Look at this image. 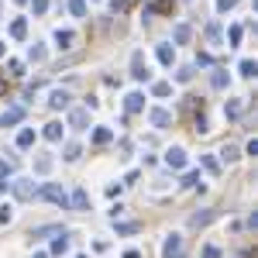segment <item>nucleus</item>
<instances>
[{
	"mask_svg": "<svg viewBox=\"0 0 258 258\" xmlns=\"http://www.w3.org/2000/svg\"><path fill=\"white\" fill-rule=\"evenodd\" d=\"M31 145H34V131H31V128H24V131L17 134V148H31Z\"/></svg>",
	"mask_w": 258,
	"mask_h": 258,
	"instance_id": "obj_22",
	"label": "nucleus"
},
{
	"mask_svg": "<svg viewBox=\"0 0 258 258\" xmlns=\"http://www.w3.org/2000/svg\"><path fill=\"white\" fill-rule=\"evenodd\" d=\"M11 172H14V165H11L7 159H0V190H4V179H7Z\"/></svg>",
	"mask_w": 258,
	"mask_h": 258,
	"instance_id": "obj_29",
	"label": "nucleus"
},
{
	"mask_svg": "<svg viewBox=\"0 0 258 258\" xmlns=\"http://www.w3.org/2000/svg\"><path fill=\"white\" fill-rule=\"evenodd\" d=\"M148 117H152V124H155V128H169V124H172V114H169V110H162V107H155Z\"/></svg>",
	"mask_w": 258,
	"mask_h": 258,
	"instance_id": "obj_12",
	"label": "nucleus"
},
{
	"mask_svg": "<svg viewBox=\"0 0 258 258\" xmlns=\"http://www.w3.org/2000/svg\"><path fill=\"white\" fill-rule=\"evenodd\" d=\"M11 217H14L11 207H0V224H11Z\"/></svg>",
	"mask_w": 258,
	"mask_h": 258,
	"instance_id": "obj_39",
	"label": "nucleus"
},
{
	"mask_svg": "<svg viewBox=\"0 0 258 258\" xmlns=\"http://www.w3.org/2000/svg\"><path fill=\"white\" fill-rule=\"evenodd\" d=\"M241 76H255V62H251V59L241 62Z\"/></svg>",
	"mask_w": 258,
	"mask_h": 258,
	"instance_id": "obj_35",
	"label": "nucleus"
},
{
	"mask_svg": "<svg viewBox=\"0 0 258 258\" xmlns=\"http://www.w3.org/2000/svg\"><path fill=\"white\" fill-rule=\"evenodd\" d=\"M11 193H14V200L28 203V200L34 196V182H31V179H14V182H11Z\"/></svg>",
	"mask_w": 258,
	"mask_h": 258,
	"instance_id": "obj_2",
	"label": "nucleus"
},
{
	"mask_svg": "<svg viewBox=\"0 0 258 258\" xmlns=\"http://www.w3.org/2000/svg\"><path fill=\"white\" fill-rule=\"evenodd\" d=\"M24 121V107H7L0 114V128H11V124H21Z\"/></svg>",
	"mask_w": 258,
	"mask_h": 258,
	"instance_id": "obj_4",
	"label": "nucleus"
},
{
	"mask_svg": "<svg viewBox=\"0 0 258 258\" xmlns=\"http://www.w3.org/2000/svg\"><path fill=\"white\" fill-rule=\"evenodd\" d=\"M76 258H86V255H76Z\"/></svg>",
	"mask_w": 258,
	"mask_h": 258,
	"instance_id": "obj_50",
	"label": "nucleus"
},
{
	"mask_svg": "<svg viewBox=\"0 0 258 258\" xmlns=\"http://www.w3.org/2000/svg\"><path fill=\"white\" fill-rule=\"evenodd\" d=\"M200 162H203V169H207L210 176H217V172H220V162H217L213 155H200Z\"/></svg>",
	"mask_w": 258,
	"mask_h": 258,
	"instance_id": "obj_25",
	"label": "nucleus"
},
{
	"mask_svg": "<svg viewBox=\"0 0 258 258\" xmlns=\"http://www.w3.org/2000/svg\"><path fill=\"white\" fill-rule=\"evenodd\" d=\"M203 258H220V251H217L213 244H207V248H203Z\"/></svg>",
	"mask_w": 258,
	"mask_h": 258,
	"instance_id": "obj_41",
	"label": "nucleus"
},
{
	"mask_svg": "<svg viewBox=\"0 0 258 258\" xmlns=\"http://www.w3.org/2000/svg\"><path fill=\"white\" fill-rule=\"evenodd\" d=\"M162 258H182V234H169V238H165Z\"/></svg>",
	"mask_w": 258,
	"mask_h": 258,
	"instance_id": "obj_3",
	"label": "nucleus"
},
{
	"mask_svg": "<svg viewBox=\"0 0 258 258\" xmlns=\"http://www.w3.org/2000/svg\"><path fill=\"white\" fill-rule=\"evenodd\" d=\"M52 155H38V159H34V172H38V176H48L52 172Z\"/></svg>",
	"mask_w": 258,
	"mask_h": 258,
	"instance_id": "obj_15",
	"label": "nucleus"
},
{
	"mask_svg": "<svg viewBox=\"0 0 258 258\" xmlns=\"http://www.w3.org/2000/svg\"><path fill=\"white\" fill-rule=\"evenodd\" d=\"M69 251V234L65 231H59L55 234V241H52V255H65Z\"/></svg>",
	"mask_w": 258,
	"mask_h": 258,
	"instance_id": "obj_14",
	"label": "nucleus"
},
{
	"mask_svg": "<svg viewBox=\"0 0 258 258\" xmlns=\"http://www.w3.org/2000/svg\"><path fill=\"white\" fill-rule=\"evenodd\" d=\"M0 55H4V42H0Z\"/></svg>",
	"mask_w": 258,
	"mask_h": 258,
	"instance_id": "obj_48",
	"label": "nucleus"
},
{
	"mask_svg": "<svg viewBox=\"0 0 258 258\" xmlns=\"http://www.w3.org/2000/svg\"><path fill=\"white\" fill-rule=\"evenodd\" d=\"M190 34H193V31H190V24H176V31H172V38H176L179 45H186V42H190Z\"/></svg>",
	"mask_w": 258,
	"mask_h": 258,
	"instance_id": "obj_17",
	"label": "nucleus"
},
{
	"mask_svg": "<svg viewBox=\"0 0 258 258\" xmlns=\"http://www.w3.org/2000/svg\"><path fill=\"white\" fill-rule=\"evenodd\" d=\"M210 83H213V90H224V86H227V72H224V69H213Z\"/></svg>",
	"mask_w": 258,
	"mask_h": 258,
	"instance_id": "obj_23",
	"label": "nucleus"
},
{
	"mask_svg": "<svg viewBox=\"0 0 258 258\" xmlns=\"http://www.w3.org/2000/svg\"><path fill=\"white\" fill-rule=\"evenodd\" d=\"M55 42H59V48H72V42H76V34H72L69 28H65V31L59 28V31H55Z\"/></svg>",
	"mask_w": 258,
	"mask_h": 258,
	"instance_id": "obj_16",
	"label": "nucleus"
},
{
	"mask_svg": "<svg viewBox=\"0 0 258 258\" xmlns=\"http://www.w3.org/2000/svg\"><path fill=\"white\" fill-rule=\"evenodd\" d=\"M176 80H179V83H190V80H193V69H190V65H186V69H179V72H176Z\"/></svg>",
	"mask_w": 258,
	"mask_h": 258,
	"instance_id": "obj_34",
	"label": "nucleus"
},
{
	"mask_svg": "<svg viewBox=\"0 0 258 258\" xmlns=\"http://www.w3.org/2000/svg\"><path fill=\"white\" fill-rule=\"evenodd\" d=\"M210 220H217V210H200V213H193V217H190V227H196V231H200V227H207V224H210Z\"/></svg>",
	"mask_w": 258,
	"mask_h": 258,
	"instance_id": "obj_6",
	"label": "nucleus"
},
{
	"mask_svg": "<svg viewBox=\"0 0 258 258\" xmlns=\"http://www.w3.org/2000/svg\"><path fill=\"white\" fill-rule=\"evenodd\" d=\"M31 200H48V203H59V207H69V196L59 182H42V186H34V196Z\"/></svg>",
	"mask_w": 258,
	"mask_h": 258,
	"instance_id": "obj_1",
	"label": "nucleus"
},
{
	"mask_svg": "<svg viewBox=\"0 0 258 258\" xmlns=\"http://www.w3.org/2000/svg\"><path fill=\"white\" fill-rule=\"evenodd\" d=\"M86 124H90V110H72V114H69V128L83 131Z\"/></svg>",
	"mask_w": 258,
	"mask_h": 258,
	"instance_id": "obj_9",
	"label": "nucleus"
},
{
	"mask_svg": "<svg viewBox=\"0 0 258 258\" xmlns=\"http://www.w3.org/2000/svg\"><path fill=\"white\" fill-rule=\"evenodd\" d=\"M28 55H31V62H45V48H42V45H34Z\"/></svg>",
	"mask_w": 258,
	"mask_h": 258,
	"instance_id": "obj_32",
	"label": "nucleus"
},
{
	"mask_svg": "<svg viewBox=\"0 0 258 258\" xmlns=\"http://www.w3.org/2000/svg\"><path fill=\"white\" fill-rule=\"evenodd\" d=\"M196 131H200V134H203V131H210V128H207V117H203V114L196 117Z\"/></svg>",
	"mask_w": 258,
	"mask_h": 258,
	"instance_id": "obj_44",
	"label": "nucleus"
},
{
	"mask_svg": "<svg viewBox=\"0 0 258 258\" xmlns=\"http://www.w3.org/2000/svg\"><path fill=\"white\" fill-rule=\"evenodd\" d=\"M128 4H124V0H110V11H124Z\"/></svg>",
	"mask_w": 258,
	"mask_h": 258,
	"instance_id": "obj_45",
	"label": "nucleus"
},
{
	"mask_svg": "<svg viewBox=\"0 0 258 258\" xmlns=\"http://www.w3.org/2000/svg\"><path fill=\"white\" fill-rule=\"evenodd\" d=\"M110 138H114V134H110V128H97V131H93V145H110Z\"/></svg>",
	"mask_w": 258,
	"mask_h": 258,
	"instance_id": "obj_24",
	"label": "nucleus"
},
{
	"mask_svg": "<svg viewBox=\"0 0 258 258\" xmlns=\"http://www.w3.org/2000/svg\"><path fill=\"white\" fill-rule=\"evenodd\" d=\"M62 227H55V224H48V227H34L31 231V238H48V234H59Z\"/></svg>",
	"mask_w": 258,
	"mask_h": 258,
	"instance_id": "obj_27",
	"label": "nucleus"
},
{
	"mask_svg": "<svg viewBox=\"0 0 258 258\" xmlns=\"http://www.w3.org/2000/svg\"><path fill=\"white\" fill-rule=\"evenodd\" d=\"M124 258H141V255L138 251H124Z\"/></svg>",
	"mask_w": 258,
	"mask_h": 258,
	"instance_id": "obj_46",
	"label": "nucleus"
},
{
	"mask_svg": "<svg viewBox=\"0 0 258 258\" xmlns=\"http://www.w3.org/2000/svg\"><path fill=\"white\" fill-rule=\"evenodd\" d=\"M172 59H176V48L172 45H159V62L162 65H172Z\"/></svg>",
	"mask_w": 258,
	"mask_h": 258,
	"instance_id": "obj_20",
	"label": "nucleus"
},
{
	"mask_svg": "<svg viewBox=\"0 0 258 258\" xmlns=\"http://www.w3.org/2000/svg\"><path fill=\"white\" fill-rule=\"evenodd\" d=\"M207 38H210L213 45L220 42V28H217V24H207Z\"/></svg>",
	"mask_w": 258,
	"mask_h": 258,
	"instance_id": "obj_33",
	"label": "nucleus"
},
{
	"mask_svg": "<svg viewBox=\"0 0 258 258\" xmlns=\"http://www.w3.org/2000/svg\"><path fill=\"white\" fill-rule=\"evenodd\" d=\"M224 114H227V117H238V114H241V100H231V103L224 107Z\"/></svg>",
	"mask_w": 258,
	"mask_h": 258,
	"instance_id": "obj_30",
	"label": "nucleus"
},
{
	"mask_svg": "<svg viewBox=\"0 0 258 258\" xmlns=\"http://www.w3.org/2000/svg\"><path fill=\"white\" fill-rule=\"evenodd\" d=\"M169 93H172L169 83H155V97H169Z\"/></svg>",
	"mask_w": 258,
	"mask_h": 258,
	"instance_id": "obj_37",
	"label": "nucleus"
},
{
	"mask_svg": "<svg viewBox=\"0 0 258 258\" xmlns=\"http://www.w3.org/2000/svg\"><path fill=\"white\" fill-rule=\"evenodd\" d=\"M141 107H145V97L141 93H128L124 97V110H128V114H138Z\"/></svg>",
	"mask_w": 258,
	"mask_h": 258,
	"instance_id": "obj_13",
	"label": "nucleus"
},
{
	"mask_svg": "<svg viewBox=\"0 0 258 258\" xmlns=\"http://www.w3.org/2000/svg\"><path fill=\"white\" fill-rule=\"evenodd\" d=\"M234 7V0H217V11H231Z\"/></svg>",
	"mask_w": 258,
	"mask_h": 258,
	"instance_id": "obj_43",
	"label": "nucleus"
},
{
	"mask_svg": "<svg viewBox=\"0 0 258 258\" xmlns=\"http://www.w3.org/2000/svg\"><path fill=\"white\" fill-rule=\"evenodd\" d=\"M45 138H48V141H62V124H59V121L45 124Z\"/></svg>",
	"mask_w": 258,
	"mask_h": 258,
	"instance_id": "obj_21",
	"label": "nucleus"
},
{
	"mask_svg": "<svg viewBox=\"0 0 258 258\" xmlns=\"http://www.w3.org/2000/svg\"><path fill=\"white\" fill-rule=\"evenodd\" d=\"M238 42H241V28L234 24V28H231V45H238Z\"/></svg>",
	"mask_w": 258,
	"mask_h": 258,
	"instance_id": "obj_42",
	"label": "nucleus"
},
{
	"mask_svg": "<svg viewBox=\"0 0 258 258\" xmlns=\"http://www.w3.org/2000/svg\"><path fill=\"white\" fill-rule=\"evenodd\" d=\"M131 76L134 80H148V65H145L141 52H134V59H131Z\"/></svg>",
	"mask_w": 258,
	"mask_h": 258,
	"instance_id": "obj_7",
	"label": "nucleus"
},
{
	"mask_svg": "<svg viewBox=\"0 0 258 258\" xmlns=\"http://www.w3.org/2000/svg\"><path fill=\"white\" fill-rule=\"evenodd\" d=\"M152 11H172V0H155Z\"/></svg>",
	"mask_w": 258,
	"mask_h": 258,
	"instance_id": "obj_40",
	"label": "nucleus"
},
{
	"mask_svg": "<svg viewBox=\"0 0 258 258\" xmlns=\"http://www.w3.org/2000/svg\"><path fill=\"white\" fill-rule=\"evenodd\" d=\"M31 258H48V255H45V251H38V255H31Z\"/></svg>",
	"mask_w": 258,
	"mask_h": 258,
	"instance_id": "obj_47",
	"label": "nucleus"
},
{
	"mask_svg": "<svg viewBox=\"0 0 258 258\" xmlns=\"http://www.w3.org/2000/svg\"><path fill=\"white\" fill-rule=\"evenodd\" d=\"M182 186H200V172H186L182 176Z\"/></svg>",
	"mask_w": 258,
	"mask_h": 258,
	"instance_id": "obj_31",
	"label": "nucleus"
},
{
	"mask_svg": "<svg viewBox=\"0 0 258 258\" xmlns=\"http://www.w3.org/2000/svg\"><path fill=\"white\" fill-rule=\"evenodd\" d=\"M220 159H224V162H238V159H241L238 145H224V152H220Z\"/></svg>",
	"mask_w": 258,
	"mask_h": 258,
	"instance_id": "obj_26",
	"label": "nucleus"
},
{
	"mask_svg": "<svg viewBox=\"0 0 258 258\" xmlns=\"http://www.w3.org/2000/svg\"><path fill=\"white\" fill-rule=\"evenodd\" d=\"M14 4H24V0H14Z\"/></svg>",
	"mask_w": 258,
	"mask_h": 258,
	"instance_id": "obj_49",
	"label": "nucleus"
},
{
	"mask_svg": "<svg viewBox=\"0 0 258 258\" xmlns=\"http://www.w3.org/2000/svg\"><path fill=\"white\" fill-rule=\"evenodd\" d=\"M69 100H72V97H69L65 90H52V97H48V107H55V110H65V107H69Z\"/></svg>",
	"mask_w": 258,
	"mask_h": 258,
	"instance_id": "obj_11",
	"label": "nucleus"
},
{
	"mask_svg": "<svg viewBox=\"0 0 258 258\" xmlns=\"http://www.w3.org/2000/svg\"><path fill=\"white\" fill-rule=\"evenodd\" d=\"M165 165L176 169V172L186 169V152H182V148H169V152H165Z\"/></svg>",
	"mask_w": 258,
	"mask_h": 258,
	"instance_id": "obj_5",
	"label": "nucleus"
},
{
	"mask_svg": "<svg viewBox=\"0 0 258 258\" xmlns=\"http://www.w3.org/2000/svg\"><path fill=\"white\" fill-rule=\"evenodd\" d=\"M31 7H34V14H45L48 11V0H31Z\"/></svg>",
	"mask_w": 258,
	"mask_h": 258,
	"instance_id": "obj_36",
	"label": "nucleus"
},
{
	"mask_svg": "<svg viewBox=\"0 0 258 258\" xmlns=\"http://www.w3.org/2000/svg\"><path fill=\"white\" fill-rule=\"evenodd\" d=\"M24 34H28V24H24V17H17V21H11V38H24Z\"/></svg>",
	"mask_w": 258,
	"mask_h": 258,
	"instance_id": "obj_18",
	"label": "nucleus"
},
{
	"mask_svg": "<svg viewBox=\"0 0 258 258\" xmlns=\"http://www.w3.org/2000/svg\"><path fill=\"white\" fill-rule=\"evenodd\" d=\"M69 11L76 17H86V0H69Z\"/></svg>",
	"mask_w": 258,
	"mask_h": 258,
	"instance_id": "obj_28",
	"label": "nucleus"
},
{
	"mask_svg": "<svg viewBox=\"0 0 258 258\" xmlns=\"http://www.w3.org/2000/svg\"><path fill=\"white\" fill-rule=\"evenodd\" d=\"M114 231H117V234H138L141 224H138V220H117V217H114Z\"/></svg>",
	"mask_w": 258,
	"mask_h": 258,
	"instance_id": "obj_10",
	"label": "nucleus"
},
{
	"mask_svg": "<svg viewBox=\"0 0 258 258\" xmlns=\"http://www.w3.org/2000/svg\"><path fill=\"white\" fill-rule=\"evenodd\" d=\"M7 69H11V76H21V69H24V65H21L17 59H11V62H7Z\"/></svg>",
	"mask_w": 258,
	"mask_h": 258,
	"instance_id": "obj_38",
	"label": "nucleus"
},
{
	"mask_svg": "<svg viewBox=\"0 0 258 258\" xmlns=\"http://www.w3.org/2000/svg\"><path fill=\"white\" fill-rule=\"evenodd\" d=\"M80 155H83V148H80L76 141H72V145H65V148H62V159H65V162H76Z\"/></svg>",
	"mask_w": 258,
	"mask_h": 258,
	"instance_id": "obj_19",
	"label": "nucleus"
},
{
	"mask_svg": "<svg viewBox=\"0 0 258 258\" xmlns=\"http://www.w3.org/2000/svg\"><path fill=\"white\" fill-rule=\"evenodd\" d=\"M69 207L72 210H90V193L86 190H76V193L69 196Z\"/></svg>",
	"mask_w": 258,
	"mask_h": 258,
	"instance_id": "obj_8",
	"label": "nucleus"
}]
</instances>
